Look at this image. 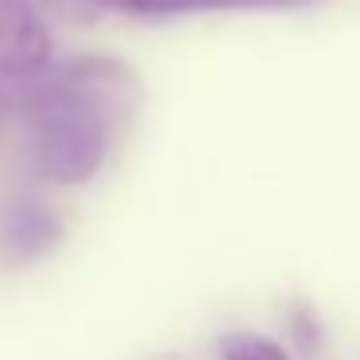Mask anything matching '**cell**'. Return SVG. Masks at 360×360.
Instances as JSON below:
<instances>
[{
	"mask_svg": "<svg viewBox=\"0 0 360 360\" xmlns=\"http://www.w3.org/2000/svg\"><path fill=\"white\" fill-rule=\"evenodd\" d=\"M94 70L97 63H78L27 94L32 163L55 186H82L109 159L112 82L97 78Z\"/></svg>",
	"mask_w": 360,
	"mask_h": 360,
	"instance_id": "1",
	"label": "cell"
},
{
	"mask_svg": "<svg viewBox=\"0 0 360 360\" xmlns=\"http://www.w3.org/2000/svg\"><path fill=\"white\" fill-rule=\"evenodd\" d=\"M55 39L43 16L27 0H0V74L4 78H39L51 66Z\"/></svg>",
	"mask_w": 360,
	"mask_h": 360,
	"instance_id": "2",
	"label": "cell"
},
{
	"mask_svg": "<svg viewBox=\"0 0 360 360\" xmlns=\"http://www.w3.org/2000/svg\"><path fill=\"white\" fill-rule=\"evenodd\" d=\"M63 240V217L43 202H12L0 213V264L24 267L43 259Z\"/></svg>",
	"mask_w": 360,
	"mask_h": 360,
	"instance_id": "3",
	"label": "cell"
},
{
	"mask_svg": "<svg viewBox=\"0 0 360 360\" xmlns=\"http://www.w3.org/2000/svg\"><path fill=\"white\" fill-rule=\"evenodd\" d=\"M109 12L143 20L163 16H186V12H217V8H264V4H302V0H94Z\"/></svg>",
	"mask_w": 360,
	"mask_h": 360,
	"instance_id": "4",
	"label": "cell"
},
{
	"mask_svg": "<svg viewBox=\"0 0 360 360\" xmlns=\"http://www.w3.org/2000/svg\"><path fill=\"white\" fill-rule=\"evenodd\" d=\"M221 360H290L287 349L259 333H225L221 337Z\"/></svg>",
	"mask_w": 360,
	"mask_h": 360,
	"instance_id": "5",
	"label": "cell"
}]
</instances>
